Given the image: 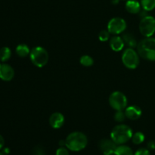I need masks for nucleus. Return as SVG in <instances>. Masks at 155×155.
<instances>
[{"label": "nucleus", "instance_id": "0eeeda50", "mask_svg": "<svg viewBox=\"0 0 155 155\" xmlns=\"http://www.w3.org/2000/svg\"><path fill=\"white\" fill-rule=\"evenodd\" d=\"M127 97L120 91H114L109 97L110 106L116 111L124 110L127 106Z\"/></svg>", "mask_w": 155, "mask_h": 155}, {"label": "nucleus", "instance_id": "ddd939ff", "mask_svg": "<svg viewBox=\"0 0 155 155\" xmlns=\"http://www.w3.org/2000/svg\"><path fill=\"white\" fill-rule=\"evenodd\" d=\"M109 44L112 50L114 52H120L124 49L125 43L123 40L122 36H117V35H114L110 38V41H109Z\"/></svg>", "mask_w": 155, "mask_h": 155}, {"label": "nucleus", "instance_id": "2f4dec72", "mask_svg": "<svg viewBox=\"0 0 155 155\" xmlns=\"http://www.w3.org/2000/svg\"><path fill=\"white\" fill-rule=\"evenodd\" d=\"M0 61H1V60H0Z\"/></svg>", "mask_w": 155, "mask_h": 155}, {"label": "nucleus", "instance_id": "4468645a", "mask_svg": "<svg viewBox=\"0 0 155 155\" xmlns=\"http://www.w3.org/2000/svg\"><path fill=\"white\" fill-rule=\"evenodd\" d=\"M141 3L137 0H127L126 3V9L129 13L139 14L141 12Z\"/></svg>", "mask_w": 155, "mask_h": 155}, {"label": "nucleus", "instance_id": "412c9836", "mask_svg": "<svg viewBox=\"0 0 155 155\" xmlns=\"http://www.w3.org/2000/svg\"><path fill=\"white\" fill-rule=\"evenodd\" d=\"M80 62L82 65L85 67H90L93 65L94 60L92 57H91L89 55H84L81 56L80 59Z\"/></svg>", "mask_w": 155, "mask_h": 155}, {"label": "nucleus", "instance_id": "7c9ffc66", "mask_svg": "<svg viewBox=\"0 0 155 155\" xmlns=\"http://www.w3.org/2000/svg\"><path fill=\"white\" fill-rule=\"evenodd\" d=\"M0 155H4V153H2V152H0Z\"/></svg>", "mask_w": 155, "mask_h": 155}, {"label": "nucleus", "instance_id": "5701e85b", "mask_svg": "<svg viewBox=\"0 0 155 155\" xmlns=\"http://www.w3.org/2000/svg\"><path fill=\"white\" fill-rule=\"evenodd\" d=\"M110 32L107 30H102L98 33V39L102 42H106L110 38Z\"/></svg>", "mask_w": 155, "mask_h": 155}, {"label": "nucleus", "instance_id": "dca6fc26", "mask_svg": "<svg viewBox=\"0 0 155 155\" xmlns=\"http://www.w3.org/2000/svg\"><path fill=\"white\" fill-rule=\"evenodd\" d=\"M114 155H134V153L130 147L125 144H120L117 147Z\"/></svg>", "mask_w": 155, "mask_h": 155}, {"label": "nucleus", "instance_id": "473e14b6", "mask_svg": "<svg viewBox=\"0 0 155 155\" xmlns=\"http://www.w3.org/2000/svg\"></svg>", "mask_w": 155, "mask_h": 155}, {"label": "nucleus", "instance_id": "7ed1b4c3", "mask_svg": "<svg viewBox=\"0 0 155 155\" xmlns=\"http://www.w3.org/2000/svg\"><path fill=\"white\" fill-rule=\"evenodd\" d=\"M139 56L146 60L155 62V38L145 37L137 45Z\"/></svg>", "mask_w": 155, "mask_h": 155}, {"label": "nucleus", "instance_id": "a878e982", "mask_svg": "<svg viewBox=\"0 0 155 155\" xmlns=\"http://www.w3.org/2000/svg\"><path fill=\"white\" fill-rule=\"evenodd\" d=\"M134 155H151V153L148 148L142 147V148H139V150H136Z\"/></svg>", "mask_w": 155, "mask_h": 155}, {"label": "nucleus", "instance_id": "4be33fe9", "mask_svg": "<svg viewBox=\"0 0 155 155\" xmlns=\"http://www.w3.org/2000/svg\"><path fill=\"white\" fill-rule=\"evenodd\" d=\"M114 118L115 121L117 122H124V120H125V119L127 118V116H126V114L125 112H124V110H120V111H117L116 113L114 114Z\"/></svg>", "mask_w": 155, "mask_h": 155}, {"label": "nucleus", "instance_id": "39448f33", "mask_svg": "<svg viewBox=\"0 0 155 155\" xmlns=\"http://www.w3.org/2000/svg\"><path fill=\"white\" fill-rule=\"evenodd\" d=\"M122 62L127 68L134 69L139 64V55L133 48H127L122 55Z\"/></svg>", "mask_w": 155, "mask_h": 155}, {"label": "nucleus", "instance_id": "2eb2a0df", "mask_svg": "<svg viewBox=\"0 0 155 155\" xmlns=\"http://www.w3.org/2000/svg\"><path fill=\"white\" fill-rule=\"evenodd\" d=\"M122 38L124 40L125 45L128 46V48L134 49L135 47H137V40H136V37H135L133 33H129V32L124 33L123 34Z\"/></svg>", "mask_w": 155, "mask_h": 155}, {"label": "nucleus", "instance_id": "bb28decb", "mask_svg": "<svg viewBox=\"0 0 155 155\" xmlns=\"http://www.w3.org/2000/svg\"><path fill=\"white\" fill-rule=\"evenodd\" d=\"M148 150H154L155 149V141H148V144H147Z\"/></svg>", "mask_w": 155, "mask_h": 155}, {"label": "nucleus", "instance_id": "a211bd4d", "mask_svg": "<svg viewBox=\"0 0 155 155\" xmlns=\"http://www.w3.org/2000/svg\"><path fill=\"white\" fill-rule=\"evenodd\" d=\"M142 8L146 12L152 11L155 9V0H140Z\"/></svg>", "mask_w": 155, "mask_h": 155}, {"label": "nucleus", "instance_id": "f03ea898", "mask_svg": "<svg viewBox=\"0 0 155 155\" xmlns=\"http://www.w3.org/2000/svg\"><path fill=\"white\" fill-rule=\"evenodd\" d=\"M133 129L127 125L120 124L115 126L110 132V138L117 145L124 144L133 136Z\"/></svg>", "mask_w": 155, "mask_h": 155}, {"label": "nucleus", "instance_id": "20e7f679", "mask_svg": "<svg viewBox=\"0 0 155 155\" xmlns=\"http://www.w3.org/2000/svg\"><path fill=\"white\" fill-rule=\"evenodd\" d=\"M30 58L32 63L38 68H42L48 62V53L42 46H35L30 50Z\"/></svg>", "mask_w": 155, "mask_h": 155}, {"label": "nucleus", "instance_id": "f8f14e48", "mask_svg": "<svg viewBox=\"0 0 155 155\" xmlns=\"http://www.w3.org/2000/svg\"><path fill=\"white\" fill-rule=\"evenodd\" d=\"M126 116L127 119L131 120H136L141 117L142 114V111L139 106L136 105H133L127 107L124 111Z\"/></svg>", "mask_w": 155, "mask_h": 155}, {"label": "nucleus", "instance_id": "1a4fd4ad", "mask_svg": "<svg viewBox=\"0 0 155 155\" xmlns=\"http://www.w3.org/2000/svg\"><path fill=\"white\" fill-rule=\"evenodd\" d=\"M98 147L104 155H114L117 144L110 138L101 139L98 143Z\"/></svg>", "mask_w": 155, "mask_h": 155}, {"label": "nucleus", "instance_id": "c756f323", "mask_svg": "<svg viewBox=\"0 0 155 155\" xmlns=\"http://www.w3.org/2000/svg\"><path fill=\"white\" fill-rule=\"evenodd\" d=\"M118 2H119V0H112V3H113V4L116 5L117 4Z\"/></svg>", "mask_w": 155, "mask_h": 155}, {"label": "nucleus", "instance_id": "f3484780", "mask_svg": "<svg viewBox=\"0 0 155 155\" xmlns=\"http://www.w3.org/2000/svg\"><path fill=\"white\" fill-rule=\"evenodd\" d=\"M16 53L20 57H26L28 55H30V50L28 47V46L26 45V44H19L16 47Z\"/></svg>", "mask_w": 155, "mask_h": 155}, {"label": "nucleus", "instance_id": "6e6552de", "mask_svg": "<svg viewBox=\"0 0 155 155\" xmlns=\"http://www.w3.org/2000/svg\"><path fill=\"white\" fill-rule=\"evenodd\" d=\"M127 22L125 20L120 17L111 18L107 24V30L114 35H118L125 31L127 29Z\"/></svg>", "mask_w": 155, "mask_h": 155}, {"label": "nucleus", "instance_id": "cd10ccee", "mask_svg": "<svg viewBox=\"0 0 155 155\" xmlns=\"http://www.w3.org/2000/svg\"><path fill=\"white\" fill-rule=\"evenodd\" d=\"M4 144H5L4 138H3V137L0 135V150L4 147Z\"/></svg>", "mask_w": 155, "mask_h": 155}, {"label": "nucleus", "instance_id": "9b49d317", "mask_svg": "<svg viewBox=\"0 0 155 155\" xmlns=\"http://www.w3.org/2000/svg\"><path fill=\"white\" fill-rule=\"evenodd\" d=\"M49 124L53 129H60L64 124V116L61 112H54L49 117Z\"/></svg>", "mask_w": 155, "mask_h": 155}, {"label": "nucleus", "instance_id": "aec40b11", "mask_svg": "<svg viewBox=\"0 0 155 155\" xmlns=\"http://www.w3.org/2000/svg\"><path fill=\"white\" fill-rule=\"evenodd\" d=\"M12 56V51L7 46L2 47L0 50V60L2 62H6Z\"/></svg>", "mask_w": 155, "mask_h": 155}, {"label": "nucleus", "instance_id": "6ab92c4d", "mask_svg": "<svg viewBox=\"0 0 155 155\" xmlns=\"http://www.w3.org/2000/svg\"><path fill=\"white\" fill-rule=\"evenodd\" d=\"M145 136L142 132H136L135 133H133V136H132V141L134 144H140L144 142L145 141Z\"/></svg>", "mask_w": 155, "mask_h": 155}, {"label": "nucleus", "instance_id": "9d476101", "mask_svg": "<svg viewBox=\"0 0 155 155\" xmlns=\"http://www.w3.org/2000/svg\"><path fill=\"white\" fill-rule=\"evenodd\" d=\"M15 76V71L8 64H0V78L5 81L12 80Z\"/></svg>", "mask_w": 155, "mask_h": 155}, {"label": "nucleus", "instance_id": "f257e3e1", "mask_svg": "<svg viewBox=\"0 0 155 155\" xmlns=\"http://www.w3.org/2000/svg\"><path fill=\"white\" fill-rule=\"evenodd\" d=\"M88 144L87 136L81 132H74L70 133L65 139V146L72 151H80Z\"/></svg>", "mask_w": 155, "mask_h": 155}, {"label": "nucleus", "instance_id": "b1692460", "mask_svg": "<svg viewBox=\"0 0 155 155\" xmlns=\"http://www.w3.org/2000/svg\"><path fill=\"white\" fill-rule=\"evenodd\" d=\"M33 155H45V150L40 146H36L33 150Z\"/></svg>", "mask_w": 155, "mask_h": 155}, {"label": "nucleus", "instance_id": "393cba45", "mask_svg": "<svg viewBox=\"0 0 155 155\" xmlns=\"http://www.w3.org/2000/svg\"><path fill=\"white\" fill-rule=\"evenodd\" d=\"M55 155H70L69 150L65 147H60L56 150Z\"/></svg>", "mask_w": 155, "mask_h": 155}, {"label": "nucleus", "instance_id": "423d86ee", "mask_svg": "<svg viewBox=\"0 0 155 155\" xmlns=\"http://www.w3.org/2000/svg\"><path fill=\"white\" fill-rule=\"evenodd\" d=\"M139 30L145 37H151L155 33V18L147 15L142 18L139 23Z\"/></svg>", "mask_w": 155, "mask_h": 155}, {"label": "nucleus", "instance_id": "c85d7f7f", "mask_svg": "<svg viewBox=\"0 0 155 155\" xmlns=\"http://www.w3.org/2000/svg\"><path fill=\"white\" fill-rule=\"evenodd\" d=\"M9 153V149L8 148H5L4 149V150H3V153H5V154H8V153Z\"/></svg>", "mask_w": 155, "mask_h": 155}]
</instances>
